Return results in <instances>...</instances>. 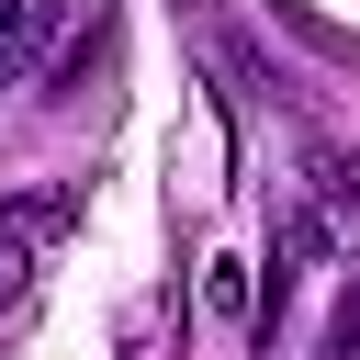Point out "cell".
Wrapping results in <instances>:
<instances>
[{
    "label": "cell",
    "instance_id": "obj_5",
    "mask_svg": "<svg viewBox=\"0 0 360 360\" xmlns=\"http://www.w3.org/2000/svg\"><path fill=\"white\" fill-rule=\"evenodd\" d=\"M22 281H34V236H22V225H0V304H11Z\"/></svg>",
    "mask_w": 360,
    "mask_h": 360
},
{
    "label": "cell",
    "instance_id": "obj_4",
    "mask_svg": "<svg viewBox=\"0 0 360 360\" xmlns=\"http://www.w3.org/2000/svg\"><path fill=\"white\" fill-rule=\"evenodd\" d=\"M326 360H360V281H349L338 315H326Z\"/></svg>",
    "mask_w": 360,
    "mask_h": 360
},
{
    "label": "cell",
    "instance_id": "obj_6",
    "mask_svg": "<svg viewBox=\"0 0 360 360\" xmlns=\"http://www.w3.org/2000/svg\"><path fill=\"white\" fill-rule=\"evenodd\" d=\"M11 225H22V236H56V225H68V191H34V202H22Z\"/></svg>",
    "mask_w": 360,
    "mask_h": 360
},
{
    "label": "cell",
    "instance_id": "obj_2",
    "mask_svg": "<svg viewBox=\"0 0 360 360\" xmlns=\"http://www.w3.org/2000/svg\"><path fill=\"white\" fill-rule=\"evenodd\" d=\"M304 169H315V214H326V236L360 248V158H349V146H315Z\"/></svg>",
    "mask_w": 360,
    "mask_h": 360
},
{
    "label": "cell",
    "instance_id": "obj_1",
    "mask_svg": "<svg viewBox=\"0 0 360 360\" xmlns=\"http://www.w3.org/2000/svg\"><path fill=\"white\" fill-rule=\"evenodd\" d=\"M68 22H79V0H0V90H22V79L56 56Z\"/></svg>",
    "mask_w": 360,
    "mask_h": 360
},
{
    "label": "cell",
    "instance_id": "obj_3",
    "mask_svg": "<svg viewBox=\"0 0 360 360\" xmlns=\"http://www.w3.org/2000/svg\"><path fill=\"white\" fill-rule=\"evenodd\" d=\"M202 304H214V315H259V304H248V259H214V270H202Z\"/></svg>",
    "mask_w": 360,
    "mask_h": 360
}]
</instances>
